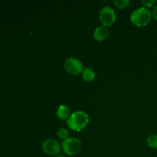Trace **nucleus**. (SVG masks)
Instances as JSON below:
<instances>
[{
  "label": "nucleus",
  "mask_w": 157,
  "mask_h": 157,
  "mask_svg": "<svg viewBox=\"0 0 157 157\" xmlns=\"http://www.w3.org/2000/svg\"><path fill=\"white\" fill-rule=\"evenodd\" d=\"M56 113L57 116H58V117L59 118L60 120L66 121H67V120L68 119L69 117L71 114V113L70 108H69L68 107H67V106L63 105V104H61V105H60L59 107H58Z\"/></svg>",
  "instance_id": "8"
},
{
  "label": "nucleus",
  "mask_w": 157,
  "mask_h": 157,
  "mask_svg": "<svg viewBox=\"0 0 157 157\" xmlns=\"http://www.w3.org/2000/svg\"><path fill=\"white\" fill-rule=\"evenodd\" d=\"M56 157H65L64 156H63V155H61V154H59V155H58V156H56Z\"/></svg>",
  "instance_id": "15"
},
{
  "label": "nucleus",
  "mask_w": 157,
  "mask_h": 157,
  "mask_svg": "<svg viewBox=\"0 0 157 157\" xmlns=\"http://www.w3.org/2000/svg\"><path fill=\"white\" fill-rule=\"evenodd\" d=\"M89 123V116L85 112L78 110L71 114L67 120V125L71 130L80 132L84 130Z\"/></svg>",
  "instance_id": "1"
},
{
  "label": "nucleus",
  "mask_w": 157,
  "mask_h": 157,
  "mask_svg": "<svg viewBox=\"0 0 157 157\" xmlns=\"http://www.w3.org/2000/svg\"><path fill=\"white\" fill-rule=\"evenodd\" d=\"M152 12L148 8L142 6L135 9L130 15V21L137 27H144L150 22L152 19Z\"/></svg>",
  "instance_id": "2"
},
{
  "label": "nucleus",
  "mask_w": 157,
  "mask_h": 157,
  "mask_svg": "<svg viewBox=\"0 0 157 157\" xmlns=\"http://www.w3.org/2000/svg\"><path fill=\"white\" fill-rule=\"evenodd\" d=\"M155 2H156L155 0H142V1L140 2V3L144 6V7L148 8V9L149 8L152 7V6L155 4Z\"/></svg>",
  "instance_id": "13"
},
{
  "label": "nucleus",
  "mask_w": 157,
  "mask_h": 157,
  "mask_svg": "<svg viewBox=\"0 0 157 157\" xmlns=\"http://www.w3.org/2000/svg\"><path fill=\"white\" fill-rule=\"evenodd\" d=\"M156 157H157V156H156Z\"/></svg>",
  "instance_id": "16"
},
{
  "label": "nucleus",
  "mask_w": 157,
  "mask_h": 157,
  "mask_svg": "<svg viewBox=\"0 0 157 157\" xmlns=\"http://www.w3.org/2000/svg\"><path fill=\"white\" fill-rule=\"evenodd\" d=\"M147 144L150 148L157 149V134H151L147 137Z\"/></svg>",
  "instance_id": "10"
},
{
  "label": "nucleus",
  "mask_w": 157,
  "mask_h": 157,
  "mask_svg": "<svg viewBox=\"0 0 157 157\" xmlns=\"http://www.w3.org/2000/svg\"><path fill=\"white\" fill-rule=\"evenodd\" d=\"M110 35V30L108 27L101 25L96 28L94 32V38L96 41H102L107 39Z\"/></svg>",
  "instance_id": "7"
},
{
  "label": "nucleus",
  "mask_w": 157,
  "mask_h": 157,
  "mask_svg": "<svg viewBox=\"0 0 157 157\" xmlns=\"http://www.w3.org/2000/svg\"><path fill=\"white\" fill-rule=\"evenodd\" d=\"M152 15H153V17L154 18V19L156 20V21H157V5L153 7V12H152Z\"/></svg>",
  "instance_id": "14"
},
{
  "label": "nucleus",
  "mask_w": 157,
  "mask_h": 157,
  "mask_svg": "<svg viewBox=\"0 0 157 157\" xmlns=\"http://www.w3.org/2000/svg\"><path fill=\"white\" fill-rule=\"evenodd\" d=\"M99 19L104 26H112L116 21V13L114 9L110 6H104L100 12Z\"/></svg>",
  "instance_id": "4"
},
{
  "label": "nucleus",
  "mask_w": 157,
  "mask_h": 157,
  "mask_svg": "<svg viewBox=\"0 0 157 157\" xmlns=\"http://www.w3.org/2000/svg\"><path fill=\"white\" fill-rule=\"evenodd\" d=\"M130 2V0H114L113 1V4L118 9H125L129 6Z\"/></svg>",
  "instance_id": "12"
},
{
  "label": "nucleus",
  "mask_w": 157,
  "mask_h": 157,
  "mask_svg": "<svg viewBox=\"0 0 157 157\" xmlns=\"http://www.w3.org/2000/svg\"><path fill=\"white\" fill-rule=\"evenodd\" d=\"M81 75H82L83 80L84 81H87V82H91V81H93L94 80L95 76H96L94 71L92 70L90 67H85V68H84Z\"/></svg>",
  "instance_id": "9"
},
{
  "label": "nucleus",
  "mask_w": 157,
  "mask_h": 157,
  "mask_svg": "<svg viewBox=\"0 0 157 157\" xmlns=\"http://www.w3.org/2000/svg\"><path fill=\"white\" fill-rule=\"evenodd\" d=\"M42 150L49 156H58L61 150V144L55 140L48 139L43 142Z\"/></svg>",
  "instance_id": "6"
},
{
  "label": "nucleus",
  "mask_w": 157,
  "mask_h": 157,
  "mask_svg": "<svg viewBox=\"0 0 157 157\" xmlns=\"http://www.w3.org/2000/svg\"><path fill=\"white\" fill-rule=\"evenodd\" d=\"M58 136L60 140H62L63 141H64L65 140L68 139L69 136V132L68 130L66 128H60L58 131Z\"/></svg>",
  "instance_id": "11"
},
{
  "label": "nucleus",
  "mask_w": 157,
  "mask_h": 157,
  "mask_svg": "<svg viewBox=\"0 0 157 157\" xmlns=\"http://www.w3.org/2000/svg\"><path fill=\"white\" fill-rule=\"evenodd\" d=\"M64 67L67 73L71 75H78L82 73L84 70V64L81 60L76 58H68L64 62Z\"/></svg>",
  "instance_id": "5"
},
{
  "label": "nucleus",
  "mask_w": 157,
  "mask_h": 157,
  "mask_svg": "<svg viewBox=\"0 0 157 157\" xmlns=\"http://www.w3.org/2000/svg\"><path fill=\"white\" fill-rule=\"evenodd\" d=\"M62 150L68 156H75L81 152L82 149V144L79 139L71 137L63 141Z\"/></svg>",
  "instance_id": "3"
}]
</instances>
